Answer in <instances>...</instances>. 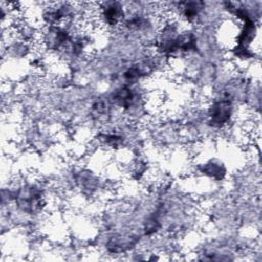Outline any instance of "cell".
Segmentation results:
<instances>
[{"label":"cell","instance_id":"1","mask_svg":"<svg viewBox=\"0 0 262 262\" xmlns=\"http://www.w3.org/2000/svg\"><path fill=\"white\" fill-rule=\"evenodd\" d=\"M231 114V105L227 100H221L214 103L210 111L211 122L215 126H222L226 124L230 119Z\"/></svg>","mask_w":262,"mask_h":262}]
</instances>
